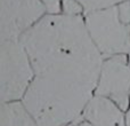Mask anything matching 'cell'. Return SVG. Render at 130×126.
<instances>
[{
	"label": "cell",
	"instance_id": "5b68a950",
	"mask_svg": "<svg viewBox=\"0 0 130 126\" xmlns=\"http://www.w3.org/2000/svg\"><path fill=\"white\" fill-rule=\"evenodd\" d=\"M95 95L112 100L127 112L130 106V64L127 54L104 60Z\"/></svg>",
	"mask_w": 130,
	"mask_h": 126
},
{
	"label": "cell",
	"instance_id": "7c38bea8",
	"mask_svg": "<svg viewBox=\"0 0 130 126\" xmlns=\"http://www.w3.org/2000/svg\"><path fill=\"white\" fill-rule=\"evenodd\" d=\"M66 126H92V125L90 124L89 122H87L86 119H83L82 116H80L79 118H76L75 120H73V122L70 123V124Z\"/></svg>",
	"mask_w": 130,
	"mask_h": 126
},
{
	"label": "cell",
	"instance_id": "9a60e30c",
	"mask_svg": "<svg viewBox=\"0 0 130 126\" xmlns=\"http://www.w3.org/2000/svg\"><path fill=\"white\" fill-rule=\"evenodd\" d=\"M128 30H129V36H130V25H128Z\"/></svg>",
	"mask_w": 130,
	"mask_h": 126
},
{
	"label": "cell",
	"instance_id": "277c9868",
	"mask_svg": "<svg viewBox=\"0 0 130 126\" xmlns=\"http://www.w3.org/2000/svg\"><path fill=\"white\" fill-rule=\"evenodd\" d=\"M46 14L41 0H0V41L21 40Z\"/></svg>",
	"mask_w": 130,
	"mask_h": 126
},
{
	"label": "cell",
	"instance_id": "ba28073f",
	"mask_svg": "<svg viewBox=\"0 0 130 126\" xmlns=\"http://www.w3.org/2000/svg\"><path fill=\"white\" fill-rule=\"evenodd\" d=\"M83 7L85 14L107 9L111 7H117L119 4L126 0H76Z\"/></svg>",
	"mask_w": 130,
	"mask_h": 126
},
{
	"label": "cell",
	"instance_id": "8992f818",
	"mask_svg": "<svg viewBox=\"0 0 130 126\" xmlns=\"http://www.w3.org/2000/svg\"><path fill=\"white\" fill-rule=\"evenodd\" d=\"M81 116L92 126H127L126 111L112 100L99 95L90 99Z\"/></svg>",
	"mask_w": 130,
	"mask_h": 126
},
{
	"label": "cell",
	"instance_id": "5bb4252c",
	"mask_svg": "<svg viewBox=\"0 0 130 126\" xmlns=\"http://www.w3.org/2000/svg\"><path fill=\"white\" fill-rule=\"evenodd\" d=\"M127 56H128V62H129V64H130V49H129V52L127 53Z\"/></svg>",
	"mask_w": 130,
	"mask_h": 126
},
{
	"label": "cell",
	"instance_id": "4fadbf2b",
	"mask_svg": "<svg viewBox=\"0 0 130 126\" xmlns=\"http://www.w3.org/2000/svg\"><path fill=\"white\" fill-rule=\"evenodd\" d=\"M126 120H127V126H130V106L126 112Z\"/></svg>",
	"mask_w": 130,
	"mask_h": 126
},
{
	"label": "cell",
	"instance_id": "9c48e42d",
	"mask_svg": "<svg viewBox=\"0 0 130 126\" xmlns=\"http://www.w3.org/2000/svg\"><path fill=\"white\" fill-rule=\"evenodd\" d=\"M62 14L70 16H83V7L76 0H63L62 1Z\"/></svg>",
	"mask_w": 130,
	"mask_h": 126
},
{
	"label": "cell",
	"instance_id": "8fae6325",
	"mask_svg": "<svg viewBox=\"0 0 130 126\" xmlns=\"http://www.w3.org/2000/svg\"><path fill=\"white\" fill-rule=\"evenodd\" d=\"M47 9V14H61L63 0H41Z\"/></svg>",
	"mask_w": 130,
	"mask_h": 126
},
{
	"label": "cell",
	"instance_id": "52a82bcc",
	"mask_svg": "<svg viewBox=\"0 0 130 126\" xmlns=\"http://www.w3.org/2000/svg\"><path fill=\"white\" fill-rule=\"evenodd\" d=\"M1 126H38L22 100L1 102Z\"/></svg>",
	"mask_w": 130,
	"mask_h": 126
},
{
	"label": "cell",
	"instance_id": "30bf717a",
	"mask_svg": "<svg viewBox=\"0 0 130 126\" xmlns=\"http://www.w3.org/2000/svg\"><path fill=\"white\" fill-rule=\"evenodd\" d=\"M117 8L121 22L126 25H130V0L122 1L118 5Z\"/></svg>",
	"mask_w": 130,
	"mask_h": 126
},
{
	"label": "cell",
	"instance_id": "6da1fadb",
	"mask_svg": "<svg viewBox=\"0 0 130 126\" xmlns=\"http://www.w3.org/2000/svg\"><path fill=\"white\" fill-rule=\"evenodd\" d=\"M34 70L22 101L38 126H66L95 95L104 57L83 16L46 14L21 38Z\"/></svg>",
	"mask_w": 130,
	"mask_h": 126
},
{
	"label": "cell",
	"instance_id": "3957f363",
	"mask_svg": "<svg viewBox=\"0 0 130 126\" xmlns=\"http://www.w3.org/2000/svg\"><path fill=\"white\" fill-rule=\"evenodd\" d=\"M83 18L90 38L104 59L129 52L128 25L121 22L117 7L87 13Z\"/></svg>",
	"mask_w": 130,
	"mask_h": 126
},
{
	"label": "cell",
	"instance_id": "7a4b0ae2",
	"mask_svg": "<svg viewBox=\"0 0 130 126\" xmlns=\"http://www.w3.org/2000/svg\"><path fill=\"white\" fill-rule=\"evenodd\" d=\"M33 78V67L22 41H0L1 102L22 100Z\"/></svg>",
	"mask_w": 130,
	"mask_h": 126
}]
</instances>
